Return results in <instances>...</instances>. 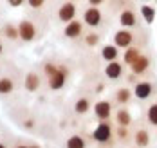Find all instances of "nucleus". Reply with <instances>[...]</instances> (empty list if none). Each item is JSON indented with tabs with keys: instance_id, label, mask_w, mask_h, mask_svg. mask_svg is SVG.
Here are the masks:
<instances>
[{
	"instance_id": "f257e3e1",
	"label": "nucleus",
	"mask_w": 157,
	"mask_h": 148,
	"mask_svg": "<svg viewBox=\"0 0 157 148\" xmlns=\"http://www.w3.org/2000/svg\"><path fill=\"white\" fill-rule=\"evenodd\" d=\"M112 137H114V127H112L110 119L99 121L92 132V139L99 145H107V143H112Z\"/></svg>"
},
{
	"instance_id": "f03ea898",
	"label": "nucleus",
	"mask_w": 157,
	"mask_h": 148,
	"mask_svg": "<svg viewBox=\"0 0 157 148\" xmlns=\"http://www.w3.org/2000/svg\"><path fill=\"white\" fill-rule=\"evenodd\" d=\"M154 90H155V87H154L152 82H137L134 85V96L137 99H141V101L152 98Z\"/></svg>"
},
{
	"instance_id": "7ed1b4c3",
	"label": "nucleus",
	"mask_w": 157,
	"mask_h": 148,
	"mask_svg": "<svg viewBox=\"0 0 157 148\" xmlns=\"http://www.w3.org/2000/svg\"><path fill=\"white\" fill-rule=\"evenodd\" d=\"M18 33H20V40L22 42H33L36 38V25L31 20H22L18 24Z\"/></svg>"
},
{
	"instance_id": "20e7f679",
	"label": "nucleus",
	"mask_w": 157,
	"mask_h": 148,
	"mask_svg": "<svg viewBox=\"0 0 157 148\" xmlns=\"http://www.w3.org/2000/svg\"><path fill=\"white\" fill-rule=\"evenodd\" d=\"M101 11L98 9V6H90V7H87L85 9V13H83V22L89 25V27H98L99 24H101Z\"/></svg>"
},
{
	"instance_id": "39448f33",
	"label": "nucleus",
	"mask_w": 157,
	"mask_h": 148,
	"mask_svg": "<svg viewBox=\"0 0 157 148\" xmlns=\"http://www.w3.org/2000/svg\"><path fill=\"white\" fill-rule=\"evenodd\" d=\"M94 116L99 119V121H107L112 116V103L107 101V99H99L94 105Z\"/></svg>"
},
{
	"instance_id": "423d86ee",
	"label": "nucleus",
	"mask_w": 157,
	"mask_h": 148,
	"mask_svg": "<svg viewBox=\"0 0 157 148\" xmlns=\"http://www.w3.org/2000/svg\"><path fill=\"white\" fill-rule=\"evenodd\" d=\"M114 45H117L119 49H126L130 45H134V36L128 29H119L114 34Z\"/></svg>"
},
{
	"instance_id": "0eeeda50",
	"label": "nucleus",
	"mask_w": 157,
	"mask_h": 148,
	"mask_svg": "<svg viewBox=\"0 0 157 148\" xmlns=\"http://www.w3.org/2000/svg\"><path fill=\"white\" fill-rule=\"evenodd\" d=\"M76 17V6H74V2H71V0H67V2H63L62 6H60V9H58V18L65 22V24H69L71 20H74Z\"/></svg>"
},
{
	"instance_id": "6e6552de",
	"label": "nucleus",
	"mask_w": 157,
	"mask_h": 148,
	"mask_svg": "<svg viewBox=\"0 0 157 148\" xmlns=\"http://www.w3.org/2000/svg\"><path fill=\"white\" fill-rule=\"evenodd\" d=\"M65 80H67V69L65 67H58V70L52 76H49V89L51 90H60L65 85Z\"/></svg>"
},
{
	"instance_id": "1a4fd4ad",
	"label": "nucleus",
	"mask_w": 157,
	"mask_h": 148,
	"mask_svg": "<svg viewBox=\"0 0 157 148\" xmlns=\"http://www.w3.org/2000/svg\"><path fill=\"white\" fill-rule=\"evenodd\" d=\"M132 139H134V145L139 146V148H146L150 145V141H152L150 132H148V128H144V127H137L136 132H134V135H132Z\"/></svg>"
},
{
	"instance_id": "9d476101",
	"label": "nucleus",
	"mask_w": 157,
	"mask_h": 148,
	"mask_svg": "<svg viewBox=\"0 0 157 148\" xmlns=\"http://www.w3.org/2000/svg\"><path fill=\"white\" fill-rule=\"evenodd\" d=\"M123 72H125V67H123V63H119L117 60H114V62H107L105 76H107L109 80H117V78H121Z\"/></svg>"
},
{
	"instance_id": "9b49d317",
	"label": "nucleus",
	"mask_w": 157,
	"mask_h": 148,
	"mask_svg": "<svg viewBox=\"0 0 157 148\" xmlns=\"http://www.w3.org/2000/svg\"><path fill=\"white\" fill-rule=\"evenodd\" d=\"M63 34L67 36V38H79L81 34H83V24L79 22V20H71L67 25H65V29H63Z\"/></svg>"
},
{
	"instance_id": "f8f14e48",
	"label": "nucleus",
	"mask_w": 157,
	"mask_h": 148,
	"mask_svg": "<svg viewBox=\"0 0 157 148\" xmlns=\"http://www.w3.org/2000/svg\"><path fill=\"white\" fill-rule=\"evenodd\" d=\"M130 69H132V74H136V76H141V74H144L148 69H150V58L146 56V54H141L132 65H130Z\"/></svg>"
},
{
	"instance_id": "ddd939ff",
	"label": "nucleus",
	"mask_w": 157,
	"mask_h": 148,
	"mask_svg": "<svg viewBox=\"0 0 157 148\" xmlns=\"http://www.w3.org/2000/svg\"><path fill=\"white\" fill-rule=\"evenodd\" d=\"M119 24L125 27V29H130V27H136L137 25V17L132 9H123L119 13Z\"/></svg>"
},
{
	"instance_id": "4468645a",
	"label": "nucleus",
	"mask_w": 157,
	"mask_h": 148,
	"mask_svg": "<svg viewBox=\"0 0 157 148\" xmlns=\"http://www.w3.org/2000/svg\"><path fill=\"white\" fill-rule=\"evenodd\" d=\"M24 87H25L27 92H36V90L40 89V76H38L34 70L27 72V74H25V80H24Z\"/></svg>"
},
{
	"instance_id": "2eb2a0df",
	"label": "nucleus",
	"mask_w": 157,
	"mask_h": 148,
	"mask_svg": "<svg viewBox=\"0 0 157 148\" xmlns=\"http://www.w3.org/2000/svg\"><path fill=\"white\" fill-rule=\"evenodd\" d=\"M114 117H116L117 127H130V123H132V114H130V110H128V108H123V107L114 114Z\"/></svg>"
},
{
	"instance_id": "dca6fc26",
	"label": "nucleus",
	"mask_w": 157,
	"mask_h": 148,
	"mask_svg": "<svg viewBox=\"0 0 157 148\" xmlns=\"http://www.w3.org/2000/svg\"><path fill=\"white\" fill-rule=\"evenodd\" d=\"M143 52L139 47H136V45H130V47H126L125 49V54H123V62H125V65H132L139 56H141Z\"/></svg>"
},
{
	"instance_id": "f3484780",
	"label": "nucleus",
	"mask_w": 157,
	"mask_h": 148,
	"mask_svg": "<svg viewBox=\"0 0 157 148\" xmlns=\"http://www.w3.org/2000/svg\"><path fill=\"white\" fill-rule=\"evenodd\" d=\"M132 96H134V90H130L128 87H119V89L116 90L114 99H116V103H119V105H126V103L132 99Z\"/></svg>"
},
{
	"instance_id": "a211bd4d",
	"label": "nucleus",
	"mask_w": 157,
	"mask_h": 148,
	"mask_svg": "<svg viewBox=\"0 0 157 148\" xmlns=\"http://www.w3.org/2000/svg\"><path fill=\"white\" fill-rule=\"evenodd\" d=\"M117 45H105L103 49H101V58L105 60V62H114V60H117V56H119V52H117Z\"/></svg>"
},
{
	"instance_id": "6ab92c4d",
	"label": "nucleus",
	"mask_w": 157,
	"mask_h": 148,
	"mask_svg": "<svg viewBox=\"0 0 157 148\" xmlns=\"http://www.w3.org/2000/svg\"><path fill=\"white\" fill-rule=\"evenodd\" d=\"M146 121L152 128H157V101H152L146 108Z\"/></svg>"
},
{
	"instance_id": "aec40b11",
	"label": "nucleus",
	"mask_w": 157,
	"mask_h": 148,
	"mask_svg": "<svg viewBox=\"0 0 157 148\" xmlns=\"http://www.w3.org/2000/svg\"><path fill=\"white\" fill-rule=\"evenodd\" d=\"M15 90V82L9 78V76H4L0 78V96H7Z\"/></svg>"
},
{
	"instance_id": "412c9836",
	"label": "nucleus",
	"mask_w": 157,
	"mask_h": 148,
	"mask_svg": "<svg viewBox=\"0 0 157 148\" xmlns=\"http://www.w3.org/2000/svg\"><path fill=\"white\" fill-rule=\"evenodd\" d=\"M65 148H87V141L83 135H71L65 143Z\"/></svg>"
},
{
	"instance_id": "4be33fe9",
	"label": "nucleus",
	"mask_w": 157,
	"mask_h": 148,
	"mask_svg": "<svg viewBox=\"0 0 157 148\" xmlns=\"http://www.w3.org/2000/svg\"><path fill=\"white\" fill-rule=\"evenodd\" d=\"M89 108H90V99L89 98H79L76 103H74V112L79 116L87 114L89 112Z\"/></svg>"
},
{
	"instance_id": "5701e85b",
	"label": "nucleus",
	"mask_w": 157,
	"mask_h": 148,
	"mask_svg": "<svg viewBox=\"0 0 157 148\" xmlns=\"http://www.w3.org/2000/svg\"><path fill=\"white\" fill-rule=\"evenodd\" d=\"M4 36L7 38V40H11V42H15L20 38V33H18V25H13V24H6V27H4Z\"/></svg>"
},
{
	"instance_id": "b1692460",
	"label": "nucleus",
	"mask_w": 157,
	"mask_h": 148,
	"mask_svg": "<svg viewBox=\"0 0 157 148\" xmlns=\"http://www.w3.org/2000/svg\"><path fill=\"white\" fill-rule=\"evenodd\" d=\"M116 135H117V141L123 143V145H126L130 141V130H128V127H117L116 128Z\"/></svg>"
},
{
	"instance_id": "393cba45",
	"label": "nucleus",
	"mask_w": 157,
	"mask_h": 148,
	"mask_svg": "<svg viewBox=\"0 0 157 148\" xmlns=\"http://www.w3.org/2000/svg\"><path fill=\"white\" fill-rule=\"evenodd\" d=\"M141 15H143V18H144L146 24H152V22L155 20V9L150 7V6H143L141 7Z\"/></svg>"
},
{
	"instance_id": "a878e982",
	"label": "nucleus",
	"mask_w": 157,
	"mask_h": 148,
	"mask_svg": "<svg viewBox=\"0 0 157 148\" xmlns=\"http://www.w3.org/2000/svg\"><path fill=\"white\" fill-rule=\"evenodd\" d=\"M85 44L89 45V47H96L98 44H99V36L96 33H89V34H85Z\"/></svg>"
},
{
	"instance_id": "bb28decb",
	"label": "nucleus",
	"mask_w": 157,
	"mask_h": 148,
	"mask_svg": "<svg viewBox=\"0 0 157 148\" xmlns=\"http://www.w3.org/2000/svg\"><path fill=\"white\" fill-rule=\"evenodd\" d=\"M42 70H44V74L45 76H52L56 70H58V65H54V63H51V62H47V63H44V67H42Z\"/></svg>"
},
{
	"instance_id": "cd10ccee",
	"label": "nucleus",
	"mask_w": 157,
	"mask_h": 148,
	"mask_svg": "<svg viewBox=\"0 0 157 148\" xmlns=\"http://www.w3.org/2000/svg\"><path fill=\"white\" fill-rule=\"evenodd\" d=\"M27 4H29L31 9H42L44 4H45V0H27Z\"/></svg>"
},
{
	"instance_id": "c85d7f7f",
	"label": "nucleus",
	"mask_w": 157,
	"mask_h": 148,
	"mask_svg": "<svg viewBox=\"0 0 157 148\" xmlns=\"http://www.w3.org/2000/svg\"><path fill=\"white\" fill-rule=\"evenodd\" d=\"M24 2H27V0H7V4H9L11 7H20Z\"/></svg>"
},
{
	"instance_id": "c756f323",
	"label": "nucleus",
	"mask_w": 157,
	"mask_h": 148,
	"mask_svg": "<svg viewBox=\"0 0 157 148\" xmlns=\"http://www.w3.org/2000/svg\"><path fill=\"white\" fill-rule=\"evenodd\" d=\"M24 127H25L27 130H33V128H34V119H25V121H24Z\"/></svg>"
},
{
	"instance_id": "7c9ffc66",
	"label": "nucleus",
	"mask_w": 157,
	"mask_h": 148,
	"mask_svg": "<svg viewBox=\"0 0 157 148\" xmlns=\"http://www.w3.org/2000/svg\"><path fill=\"white\" fill-rule=\"evenodd\" d=\"M87 2H89L90 6H101V4H103L105 0H87Z\"/></svg>"
},
{
	"instance_id": "2f4dec72",
	"label": "nucleus",
	"mask_w": 157,
	"mask_h": 148,
	"mask_svg": "<svg viewBox=\"0 0 157 148\" xmlns=\"http://www.w3.org/2000/svg\"><path fill=\"white\" fill-rule=\"evenodd\" d=\"M15 148H29V145H24V143H16Z\"/></svg>"
},
{
	"instance_id": "473e14b6",
	"label": "nucleus",
	"mask_w": 157,
	"mask_h": 148,
	"mask_svg": "<svg viewBox=\"0 0 157 148\" xmlns=\"http://www.w3.org/2000/svg\"><path fill=\"white\" fill-rule=\"evenodd\" d=\"M29 148H40V145H29Z\"/></svg>"
},
{
	"instance_id": "72a5a7b5",
	"label": "nucleus",
	"mask_w": 157,
	"mask_h": 148,
	"mask_svg": "<svg viewBox=\"0 0 157 148\" xmlns=\"http://www.w3.org/2000/svg\"><path fill=\"white\" fill-rule=\"evenodd\" d=\"M0 148H7V146H6V145H4V143H0Z\"/></svg>"
},
{
	"instance_id": "f704fd0d",
	"label": "nucleus",
	"mask_w": 157,
	"mask_h": 148,
	"mask_svg": "<svg viewBox=\"0 0 157 148\" xmlns=\"http://www.w3.org/2000/svg\"><path fill=\"white\" fill-rule=\"evenodd\" d=\"M0 54H2V44H0Z\"/></svg>"
},
{
	"instance_id": "c9c22d12",
	"label": "nucleus",
	"mask_w": 157,
	"mask_h": 148,
	"mask_svg": "<svg viewBox=\"0 0 157 148\" xmlns=\"http://www.w3.org/2000/svg\"><path fill=\"white\" fill-rule=\"evenodd\" d=\"M144 2H150V0H144Z\"/></svg>"
},
{
	"instance_id": "e433bc0d",
	"label": "nucleus",
	"mask_w": 157,
	"mask_h": 148,
	"mask_svg": "<svg viewBox=\"0 0 157 148\" xmlns=\"http://www.w3.org/2000/svg\"><path fill=\"white\" fill-rule=\"evenodd\" d=\"M134 148H139V146H134Z\"/></svg>"
},
{
	"instance_id": "4c0bfd02",
	"label": "nucleus",
	"mask_w": 157,
	"mask_h": 148,
	"mask_svg": "<svg viewBox=\"0 0 157 148\" xmlns=\"http://www.w3.org/2000/svg\"><path fill=\"white\" fill-rule=\"evenodd\" d=\"M71 2H74V0H71Z\"/></svg>"
}]
</instances>
